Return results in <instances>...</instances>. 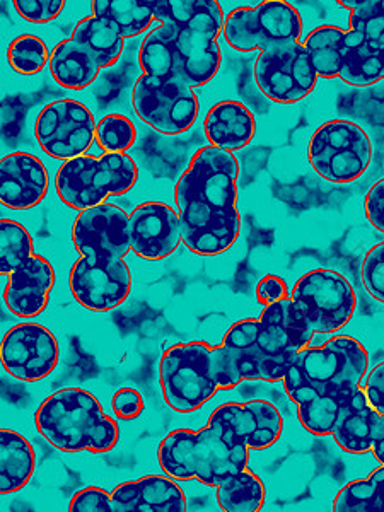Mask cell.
Returning a JSON list of instances; mask_svg holds the SVG:
<instances>
[{
	"instance_id": "cell-1",
	"label": "cell",
	"mask_w": 384,
	"mask_h": 512,
	"mask_svg": "<svg viewBox=\"0 0 384 512\" xmlns=\"http://www.w3.org/2000/svg\"><path fill=\"white\" fill-rule=\"evenodd\" d=\"M315 335L301 309L287 297L263 308L258 318L229 326L221 344L212 345V373L224 391L245 381L277 383Z\"/></svg>"
},
{
	"instance_id": "cell-2",
	"label": "cell",
	"mask_w": 384,
	"mask_h": 512,
	"mask_svg": "<svg viewBox=\"0 0 384 512\" xmlns=\"http://www.w3.org/2000/svg\"><path fill=\"white\" fill-rule=\"evenodd\" d=\"M239 166L233 152L200 147L175 185L183 245L197 256H219L238 243Z\"/></svg>"
},
{
	"instance_id": "cell-3",
	"label": "cell",
	"mask_w": 384,
	"mask_h": 512,
	"mask_svg": "<svg viewBox=\"0 0 384 512\" xmlns=\"http://www.w3.org/2000/svg\"><path fill=\"white\" fill-rule=\"evenodd\" d=\"M154 18L175 30L178 72L193 89L216 79L222 65L219 38L224 9L216 0H152Z\"/></svg>"
},
{
	"instance_id": "cell-4",
	"label": "cell",
	"mask_w": 384,
	"mask_h": 512,
	"mask_svg": "<svg viewBox=\"0 0 384 512\" xmlns=\"http://www.w3.org/2000/svg\"><path fill=\"white\" fill-rule=\"evenodd\" d=\"M36 431L62 453H110L120 441L117 420L91 391L69 386L47 396L35 412Z\"/></svg>"
},
{
	"instance_id": "cell-5",
	"label": "cell",
	"mask_w": 384,
	"mask_h": 512,
	"mask_svg": "<svg viewBox=\"0 0 384 512\" xmlns=\"http://www.w3.org/2000/svg\"><path fill=\"white\" fill-rule=\"evenodd\" d=\"M161 470L178 482L197 480L216 489L224 478L241 472L250 461V448L219 425L175 429L159 443Z\"/></svg>"
},
{
	"instance_id": "cell-6",
	"label": "cell",
	"mask_w": 384,
	"mask_h": 512,
	"mask_svg": "<svg viewBox=\"0 0 384 512\" xmlns=\"http://www.w3.org/2000/svg\"><path fill=\"white\" fill-rule=\"evenodd\" d=\"M369 373V354L361 340L335 335L325 344L306 347L297 354L286 376L284 390L292 402L337 395L361 388Z\"/></svg>"
},
{
	"instance_id": "cell-7",
	"label": "cell",
	"mask_w": 384,
	"mask_h": 512,
	"mask_svg": "<svg viewBox=\"0 0 384 512\" xmlns=\"http://www.w3.org/2000/svg\"><path fill=\"white\" fill-rule=\"evenodd\" d=\"M139 181V166L128 154H106L65 161L55 176L60 202L69 209H91L110 197H123Z\"/></svg>"
},
{
	"instance_id": "cell-8",
	"label": "cell",
	"mask_w": 384,
	"mask_h": 512,
	"mask_svg": "<svg viewBox=\"0 0 384 512\" xmlns=\"http://www.w3.org/2000/svg\"><path fill=\"white\" fill-rule=\"evenodd\" d=\"M373 142L366 130L335 118L316 128L308 144V161L316 175L335 185L354 183L373 161Z\"/></svg>"
},
{
	"instance_id": "cell-9",
	"label": "cell",
	"mask_w": 384,
	"mask_h": 512,
	"mask_svg": "<svg viewBox=\"0 0 384 512\" xmlns=\"http://www.w3.org/2000/svg\"><path fill=\"white\" fill-rule=\"evenodd\" d=\"M212 345L205 342L171 345L159 361L163 398L176 414H193L219 393L210 369Z\"/></svg>"
},
{
	"instance_id": "cell-10",
	"label": "cell",
	"mask_w": 384,
	"mask_h": 512,
	"mask_svg": "<svg viewBox=\"0 0 384 512\" xmlns=\"http://www.w3.org/2000/svg\"><path fill=\"white\" fill-rule=\"evenodd\" d=\"M303 18L296 7L282 0L236 7L224 19L222 38L236 52H263L267 48L301 41Z\"/></svg>"
},
{
	"instance_id": "cell-11",
	"label": "cell",
	"mask_w": 384,
	"mask_h": 512,
	"mask_svg": "<svg viewBox=\"0 0 384 512\" xmlns=\"http://www.w3.org/2000/svg\"><path fill=\"white\" fill-rule=\"evenodd\" d=\"M132 108L140 122L163 135L187 134L200 115V99L181 77L142 76L132 89Z\"/></svg>"
},
{
	"instance_id": "cell-12",
	"label": "cell",
	"mask_w": 384,
	"mask_h": 512,
	"mask_svg": "<svg viewBox=\"0 0 384 512\" xmlns=\"http://www.w3.org/2000/svg\"><path fill=\"white\" fill-rule=\"evenodd\" d=\"M291 299L316 335L344 330L354 318L357 297L345 275L328 268L309 270L294 284Z\"/></svg>"
},
{
	"instance_id": "cell-13",
	"label": "cell",
	"mask_w": 384,
	"mask_h": 512,
	"mask_svg": "<svg viewBox=\"0 0 384 512\" xmlns=\"http://www.w3.org/2000/svg\"><path fill=\"white\" fill-rule=\"evenodd\" d=\"M253 76L263 96L279 105L303 101L320 81L303 41L280 43L258 53Z\"/></svg>"
},
{
	"instance_id": "cell-14",
	"label": "cell",
	"mask_w": 384,
	"mask_h": 512,
	"mask_svg": "<svg viewBox=\"0 0 384 512\" xmlns=\"http://www.w3.org/2000/svg\"><path fill=\"white\" fill-rule=\"evenodd\" d=\"M98 122L93 111L77 99H57L43 106L35 122L41 151L52 159L70 161L86 156L96 142Z\"/></svg>"
},
{
	"instance_id": "cell-15",
	"label": "cell",
	"mask_w": 384,
	"mask_h": 512,
	"mask_svg": "<svg viewBox=\"0 0 384 512\" xmlns=\"http://www.w3.org/2000/svg\"><path fill=\"white\" fill-rule=\"evenodd\" d=\"M132 272L125 260L81 256L69 274L72 296L93 313H110L120 308L132 292Z\"/></svg>"
},
{
	"instance_id": "cell-16",
	"label": "cell",
	"mask_w": 384,
	"mask_h": 512,
	"mask_svg": "<svg viewBox=\"0 0 384 512\" xmlns=\"http://www.w3.org/2000/svg\"><path fill=\"white\" fill-rule=\"evenodd\" d=\"M0 359L12 378L23 383H38L59 366V340L47 326L23 321L9 328L2 338Z\"/></svg>"
},
{
	"instance_id": "cell-17",
	"label": "cell",
	"mask_w": 384,
	"mask_h": 512,
	"mask_svg": "<svg viewBox=\"0 0 384 512\" xmlns=\"http://www.w3.org/2000/svg\"><path fill=\"white\" fill-rule=\"evenodd\" d=\"M340 79L354 88L384 81V23L367 9L366 0L350 12Z\"/></svg>"
},
{
	"instance_id": "cell-18",
	"label": "cell",
	"mask_w": 384,
	"mask_h": 512,
	"mask_svg": "<svg viewBox=\"0 0 384 512\" xmlns=\"http://www.w3.org/2000/svg\"><path fill=\"white\" fill-rule=\"evenodd\" d=\"M72 243L81 256L125 260L132 251L130 214L108 202L81 210L72 224Z\"/></svg>"
},
{
	"instance_id": "cell-19",
	"label": "cell",
	"mask_w": 384,
	"mask_h": 512,
	"mask_svg": "<svg viewBox=\"0 0 384 512\" xmlns=\"http://www.w3.org/2000/svg\"><path fill=\"white\" fill-rule=\"evenodd\" d=\"M209 424L231 432L250 451L272 448L284 432V417L268 400L222 403L209 415Z\"/></svg>"
},
{
	"instance_id": "cell-20",
	"label": "cell",
	"mask_w": 384,
	"mask_h": 512,
	"mask_svg": "<svg viewBox=\"0 0 384 512\" xmlns=\"http://www.w3.org/2000/svg\"><path fill=\"white\" fill-rule=\"evenodd\" d=\"M130 245L135 255L147 262H163L180 245L178 210L164 202H146L130 212Z\"/></svg>"
},
{
	"instance_id": "cell-21",
	"label": "cell",
	"mask_w": 384,
	"mask_h": 512,
	"mask_svg": "<svg viewBox=\"0 0 384 512\" xmlns=\"http://www.w3.org/2000/svg\"><path fill=\"white\" fill-rule=\"evenodd\" d=\"M50 175L43 161L31 152L16 151L0 164V200L7 209L31 210L47 198Z\"/></svg>"
},
{
	"instance_id": "cell-22",
	"label": "cell",
	"mask_w": 384,
	"mask_h": 512,
	"mask_svg": "<svg viewBox=\"0 0 384 512\" xmlns=\"http://www.w3.org/2000/svg\"><path fill=\"white\" fill-rule=\"evenodd\" d=\"M55 268L47 256L36 253L30 262L9 275L4 303L16 318L31 321L45 313L55 287Z\"/></svg>"
},
{
	"instance_id": "cell-23",
	"label": "cell",
	"mask_w": 384,
	"mask_h": 512,
	"mask_svg": "<svg viewBox=\"0 0 384 512\" xmlns=\"http://www.w3.org/2000/svg\"><path fill=\"white\" fill-rule=\"evenodd\" d=\"M115 512H185L188 499L169 475H146L117 485L111 492Z\"/></svg>"
},
{
	"instance_id": "cell-24",
	"label": "cell",
	"mask_w": 384,
	"mask_h": 512,
	"mask_svg": "<svg viewBox=\"0 0 384 512\" xmlns=\"http://www.w3.org/2000/svg\"><path fill=\"white\" fill-rule=\"evenodd\" d=\"M204 132L209 146L236 154L255 139L256 118L245 103L224 99L210 108L204 120Z\"/></svg>"
},
{
	"instance_id": "cell-25",
	"label": "cell",
	"mask_w": 384,
	"mask_h": 512,
	"mask_svg": "<svg viewBox=\"0 0 384 512\" xmlns=\"http://www.w3.org/2000/svg\"><path fill=\"white\" fill-rule=\"evenodd\" d=\"M381 415L371 407L361 388L352 393L342 414L338 417L333 439L338 448L349 454H366L373 451L374 436L378 431Z\"/></svg>"
},
{
	"instance_id": "cell-26",
	"label": "cell",
	"mask_w": 384,
	"mask_h": 512,
	"mask_svg": "<svg viewBox=\"0 0 384 512\" xmlns=\"http://www.w3.org/2000/svg\"><path fill=\"white\" fill-rule=\"evenodd\" d=\"M36 472L33 444L18 431H0V494H16L23 490Z\"/></svg>"
},
{
	"instance_id": "cell-27",
	"label": "cell",
	"mask_w": 384,
	"mask_h": 512,
	"mask_svg": "<svg viewBox=\"0 0 384 512\" xmlns=\"http://www.w3.org/2000/svg\"><path fill=\"white\" fill-rule=\"evenodd\" d=\"M48 70L52 74L53 81L70 91L89 88L101 72L93 57L72 38L62 40L55 45Z\"/></svg>"
},
{
	"instance_id": "cell-28",
	"label": "cell",
	"mask_w": 384,
	"mask_h": 512,
	"mask_svg": "<svg viewBox=\"0 0 384 512\" xmlns=\"http://www.w3.org/2000/svg\"><path fill=\"white\" fill-rule=\"evenodd\" d=\"M70 38L93 57L99 69H110L117 65L125 45V38L115 24L93 14L76 24Z\"/></svg>"
},
{
	"instance_id": "cell-29",
	"label": "cell",
	"mask_w": 384,
	"mask_h": 512,
	"mask_svg": "<svg viewBox=\"0 0 384 512\" xmlns=\"http://www.w3.org/2000/svg\"><path fill=\"white\" fill-rule=\"evenodd\" d=\"M139 65L142 76L163 81L180 77L176 59L175 30L171 24H159L146 33L140 43Z\"/></svg>"
},
{
	"instance_id": "cell-30",
	"label": "cell",
	"mask_w": 384,
	"mask_h": 512,
	"mask_svg": "<svg viewBox=\"0 0 384 512\" xmlns=\"http://www.w3.org/2000/svg\"><path fill=\"white\" fill-rule=\"evenodd\" d=\"M216 499L222 511L258 512L267 502V489L262 478L246 466L217 485Z\"/></svg>"
},
{
	"instance_id": "cell-31",
	"label": "cell",
	"mask_w": 384,
	"mask_h": 512,
	"mask_svg": "<svg viewBox=\"0 0 384 512\" xmlns=\"http://www.w3.org/2000/svg\"><path fill=\"white\" fill-rule=\"evenodd\" d=\"M347 30L325 24L311 31L303 41L311 64L320 79H340Z\"/></svg>"
},
{
	"instance_id": "cell-32",
	"label": "cell",
	"mask_w": 384,
	"mask_h": 512,
	"mask_svg": "<svg viewBox=\"0 0 384 512\" xmlns=\"http://www.w3.org/2000/svg\"><path fill=\"white\" fill-rule=\"evenodd\" d=\"M91 7L93 16L115 24L125 40L149 33L156 21L152 2L144 0H94Z\"/></svg>"
},
{
	"instance_id": "cell-33",
	"label": "cell",
	"mask_w": 384,
	"mask_h": 512,
	"mask_svg": "<svg viewBox=\"0 0 384 512\" xmlns=\"http://www.w3.org/2000/svg\"><path fill=\"white\" fill-rule=\"evenodd\" d=\"M355 390L337 393V395L315 396L297 403L299 424L313 436H332L338 417L342 414V408Z\"/></svg>"
},
{
	"instance_id": "cell-34",
	"label": "cell",
	"mask_w": 384,
	"mask_h": 512,
	"mask_svg": "<svg viewBox=\"0 0 384 512\" xmlns=\"http://www.w3.org/2000/svg\"><path fill=\"white\" fill-rule=\"evenodd\" d=\"M36 255L35 239L18 221L2 219L0 222V272L11 275Z\"/></svg>"
},
{
	"instance_id": "cell-35",
	"label": "cell",
	"mask_w": 384,
	"mask_h": 512,
	"mask_svg": "<svg viewBox=\"0 0 384 512\" xmlns=\"http://www.w3.org/2000/svg\"><path fill=\"white\" fill-rule=\"evenodd\" d=\"M52 57V50L40 36L19 35L7 47V62L14 72L21 76H36L41 70L48 67Z\"/></svg>"
},
{
	"instance_id": "cell-36",
	"label": "cell",
	"mask_w": 384,
	"mask_h": 512,
	"mask_svg": "<svg viewBox=\"0 0 384 512\" xmlns=\"http://www.w3.org/2000/svg\"><path fill=\"white\" fill-rule=\"evenodd\" d=\"M137 140V128L122 113H110L101 118L96 128V144L106 154H127Z\"/></svg>"
},
{
	"instance_id": "cell-37",
	"label": "cell",
	"mask_w": 384,
	"mask_h": 512,
	"mask_svg": "<svg viewBox=\"0 0 384 512\" xmlns=\"http://www.w3.org/2000/svg\"><path fill=\"white\" fill-rule=\"evenodd\" d=\"M361 280L367 294L384 304V241L373 246L364 256Z\"/></svg>"
},
{
	"instance_id": "cell-38",
	"label": "cell",
	"mask_w": 384,
	"mask_h": 512,
	"mask_svg": "<svg viewBox=\"0 0 384 512\" xmlns=\"http://www.w3.org/2000/svg\"><path fill=\"white\" fill-rule=\"evenodd\" d=\"M332 509L335 512H371V487L367 477L345 483L338 490Z\"/></svg>"
},
{
	"instance_id": "cell-39",
	"label": "cell",
	"mask_w": 384,
	"mask_h": 512,
	"mask_svg": "<svg viewBox=\"0 0 384 512\" xmlns=\"http://www.w3.org/2000/svg\"><path fill=\"white\" fill-rule=\"evenodd\" d=\"M64 0H16L14 9L31 24H48L64 12Z\"/></svg>"
},
{
	"instance_id": "cell-40",
	"label": "cell",
	"mask_w": 384,
	"mask_h": 512,
	"mask_svg": "<svg viewBox=\"0 0 384 512\" xmlns=\"http://www.w3.org/2000/svg\"><path fill=\"white\" fill-rule=\"evenodd\" d=\"M70 512H111L113 499L108 490L101 487H84L72 495L69 502Z\"/></svg>"
},
{
	"instance_id": "cell-41",
	"label": "cell",
	"mask_w": 384,
	"mask_h": 512,
	"mask_svg": "<svg viewBox=\"0 0 384 512\" xmlns=\"http://www.w3.org/2000/svg\"><path fill=\"white\" fill-rule=\"evenodd\" d=\"M111 408L118 420H135L144 412L146 400L137 388L123 386L111 398Z\"/></svg>"
},
{
	"instance_id": "cell-42",
	"label": "cell",
	"mask_w": 384,
	"mask_h": 512,
	"mask_svg": "<svg viewBox=\"0 0 384 512\" xmlns=\"http://www.w3.org/2000/svg\"><path fill=\"white\" fill-rule=\"evenodd\" d=\"M256 301L262 306H272V304L279 303L282 299L291 297L289 294V287H287L286 280L282 279L280 275L268 274L262 279L258 280L255 289Z\"/></svg>"
},
{
	"instance_id": "cell-43",
	"label": "cell",
	"mask_w": 384,
	"mask_h": 512,
	"mask_svg": "<svg viewBox=\"0 0 384 512\" xmlns=\"http://www.w3.org/2000/svg\"><path fill=\"white\" fill-rule=\"evenodd\" d=\"M364 214L369 224L384 234V178L376 181L364 197Z\"/></svg>"
},
{
	"instance_id": "cell-44",
	"label": "cell",
	"mask_w": 384,
	"mask_h": 512,
	"mask_svg": "<svg viewBox=\"0 0 384 512\" xmlns=\"http://www.w3.org/2000/svg\"><path fill=\"white\" fill-rule=\"evenodd\" d=\"M362 390L366 393L371 407L384 417V361L379 362L367 373Z\"/></svg>"
},
{
	"instance_id": "cell-45",
	"label": "cell",
	"mask_w": 384,
	"mask_h": 512,
	"mask_svg": "<svg viewBox=\"0 0 384 512\" xmlns=\"http://www.w3.org/2000/svg\"><path fill=\"white\" fill-rule=\"evenodd\" d=\"M371 487V512H384V465L367 477Z\"/></svg>"
},
{
	"instance_id": "cell-46",
	"label": "cell",
	"mask_w": 384,
	"mask_h": 512,
	"mask_svg": "<svg viewBox=\"0 0 384 512\" xmlns=\"http://www.w3.org/2000/svg\"><path fill=\"white\" fill-rule=\"evenodd\" d=\"M374 458L384 465V417L379 420L378 431L374 436L373 451Z\"/></svg>"
},
{
	"instance_id": "cell-47",
	"label": "cell",
	"mask_w": 384,
	"mask_h": 512,
	"mask_svg": "<svg viewBox=\"0 0 384 512\" xmlns=\"http://www.w3.org/2000/svg\"><path fill=\"white\" fill-rule=\"evenodd\" d=\"M367 7L384 23V0H367Z\"/></svg>"
},
{
	"instance_id": "cell-48",
	"label": "cell",
	"mask_w": 384,
	"mask_h": 512,
	"mask_svg": "<svg viewBox=\"0 0 384 512\" xmlns=\"http://www.w3.org/2000/svg\"><path fill=\"white\" fill-rule=\"evenodd\" d=\"M337 4L338 6L347 9V11L354 12L355 9H359V7H361L362 0H340Z\"/></svg>"
}]
</instances>
